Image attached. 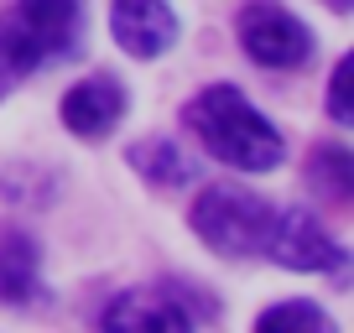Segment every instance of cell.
Wrapping results in <instances>:
<instances>
[{
	"label": "cell",
	"mask_w": 354,
	"mask_h": 333,
	"mask_svg": "<svg viewBox=\"0 0 354 333\" xmlns=\"http://www.w3.org/2000/svg\"><path fill=\"white\" fill-rule=\"evenodd\" d=\"M266 224H271V198L250 188H234V182H219L209 188L198 203H193V229L209 250L230 260H245V256H261L266 245Z\"/></svg>",
	"instance_id": "cell-4"
},
{
	"label": "cell",
	"mask_w": 354,
	"mask_h": 333,
	"mask_svg": "<svg viewBox=\"0 0 354 333\" xmlns=\"http://www.w3.org/2000/svg\"><path fill=\"white\" fill-rule=\"evenodd\" d=\"M234 32H240V47L250 63L277 68V73L281 68H302L313 57V32L277 0H250L240 11V21H234Z\"/></svg>",
	"instance_id": "cell-5"
},
{
	"label": "cell",
	"mask_w": 354,
	"mask_h": 333,
	"mask_svg": "<svg viewBox=\"0 0 354 333\" xmlns=\"http://www.w3.org/2000/svg\"><path fill=\"white\" fill-rule=\"evenodd\" d=\"M110 32L131 57H162L177 42V16L167 0H110Z\"/></svg>",
	"instance_id": "cell-7"
},
{
	"label": "cell",
	"mask_w": 354,
	"mask_h": 333,
	"mask_svg": "<svg viewBox=\"0 0 354 333\" xmlns=\"http://www.w3.org/2000/svg\"><path fill=\"white\" fill-rule=\"evenodd\" d=\"M308 182H313V193L318 198H328V203H349V193H354V162H349V151H339V146H323L318 156H313V166H308Z\"/></svg>",
	"instance_id": "cell-11"
},
{
	"label": "cell",
	"mask_w": 354,
	"mask_h": 333,
	"mask_svg": "<svg viewBox=\"0 0 354 333\" xmlns=\"http://www.w3.org/2000/svg\"><path fill=\"white\" fill-rule=\"evenodd\" d=\"M261 328L266 333H333V318L313 302H281V307L261 312Z\"/></svg>",
	"instance_id": "cell-12"
},
{
	"label": "cell",
	"mask_w": 354,
	"mask_h": 333,
	"mask_svg": "<svg viewBox=\"0 0 354 333\" xmlns=\"http://www.w3.org/2000/svg\"><path fill=\"white\" fill-rule=\"evenodd\" d=\"M328 6H333V11H349V6H354V0H328Z\"/></svg>",
	"instance_id": "cell-14"
},
{
	"label": "cell",
	"mask_w": 354,
	"mask_h": 333,
	"mask_svg": "<svg viewBox=\"0 0 354 333\" xmlns=\"http://www.w3.org/2000/svg\"><path fill=\"white\" fill-rule=\"evenodd\" d=\"M131 162H136L141 178L162 182V188H183V182H193V162L177 151L172 141H141V146H131Z\"/></svg>",
	"instance_id": "cell-10"
},
{
	"label": "cell",
	"mask_w": 354,
	"mask_h": 333,
	"mask_svg": "<svg viewBox=\"0 0 354 333\" xmlns=\"http://www.w3.org/2000/svg\"><path fill=\"white\" fill-rule=\"evenodd\" d=\"M214 318H219V302L198 281H151V287H131L125 297H115L100 323L115 333H136V328L183 333V328H203Z\"/></svg>",
	"instance_id": "cell-3"
},
{
	"label": "cell",
	"mask_w": 354,
	"mask_h": 333,
	"mask_svg": "<svg viewBox=\"0 0 354 333\" xmlns=\"http://www.w3.org/2000/svg\"><path fill=\"white\" fill-rule=\"evenodd\" d=\"M84 42V0H16L0 16V99L42 63L73 57Z\"/></svg>",
	"instance_id": "cell-1"
},
{
	"label": "cell",
	"mask_w": 354,
	"mask_h": 333,
	"mask_svg": "<svg viewBox=\"0 0 354 333\" xmlns=\"http://www.w3.org/2000/svg\"><path fill=\"white\" fill-rule=\"evenodd\" d=\"M188 125L198 131V141L219 156L224 166H240V172H277L287 162V146H281L277 125L266 120L240 89L230 84H214L198 99L188 104Z\"/></svg>",
	"instance_id": "cell-2"
},
{
	"label": "cell",
	"mask_w": 354,
	"mask_h": 333,
	"mask_svg": "<svg viewBox=\"0 0 354 333\" xmlns=\"http://www.w3.org/2000/svg\"><path fill=\"white\" fill-rule=\"evenodd\" d=\"M261 256H271L287 271H339L349 266L344 245L313 219L308 209H271V224H266V245Z\"/></svg>",
	"instance_id": "cell-6"
},
{
	"label": "cell",
	"mask_w": 354,
	"mask_h": 333,
	"mask_svg": "<svg viewBox=\"0 0 354 333\" xmlns=\"http://www.w3.org/2000/svg\"><path fill=\"white\" fill-rule=\"evenodd\" d=\"M349 73H354V63L344 57L339 68H333V89H328V115L339 125H354V110H349Z\"/></svg>",
	"instance_id": "cell-13"
},
{
	"label": "cell",
	"mask_w": 354,
	"mask_h": 333,
	"mask_svg": "<svg viewBox=\"0 0 354 333\" xmlns=\"http://www.w3.org/2000/svg\"><path fill=\"white\" fill-rule=\"evenodd\" d=\"M125 120V84L110 73H94L63 94V125L84 141H100Z\"/></svg>",
	"instance_id": "cell-8"
},
{
	"label": "cell",
	"mask_w": 354,
	"mask_h": 333,
	"mask_svg": "<svg viewBox=\"0 0 354 333\" xmlns=\"http://www.w3.org/2000/svg\"><path fill=\"white\" fill-rule=\"evenodd\" d=\"M42 297V271H37V245L26 234H6L0 240V302H37Z\"/></svg>",
	"instance_id": "cell-9"
}]
</instances>
